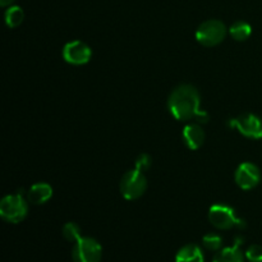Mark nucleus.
Returning <instances> with one entry per match:
<instances>
[{
	"label": "nucleus",
	"instance_id": "obj_2",
	"mask_svg": "<svg viewBox=\"0 0 262 262\" xmlns=\"http://www.w3.org/2000/svg\"><path fill=\"white\" fill-rule=\"evenodd\" d=\"M209 220L217 229H232V228H239L243 229L246 227V222L235 215V211L227 205L216 204L210 207Z\"/></svg>",
	"mask_w": 262,
	"mask_h": 262
},
{
	"label": "nucleus",
	"instance_id": "obj_15",
	"mask_svg": "<svg viewBox=\"0 0 262 262\" xmlns=\"http://www.w3.org/2000/svg\"><path fill=\"white\" fill-rule=\"evenodd\" d=\"M23 18H25V13H23L22 8L17 7V5L8 8L5 12V23L10 28L18 27L23 22Z\"/></svg>",
	"mask_w": 262,
	"mask_h": 262
},
{
	"label": "nucleus",
	"instance_id": "obj_3",
	"mask_svg": "<svg viewBox=\"0 0 262 262\" xmlns=\"http://www.w3.org/2000/svg\"><path fill=\"white\" fill-rule=\"evenodd\" d=\"M27 212V201L20 194H9L0 202V216L7 223L18 224L25 220Z\"/></svg>",
	"mask_w": 262,
	"mask_h": 262
},
{
	"label": "nucleus",
	"instance_id": "obj_7",
	"mask_svg": "<svg viewBox=\"0 0 262 262\" xmlns=\"http://www.w3.org/2000/svg\"><path fill=\"white\" fill-rule=\"evenodd\" d=\"M230 125L238 130L241 135L251 140H261L262 138V120L257 115L245 113L233 119Z\"/></svg>",
	"mask_w": 262,
	"mask_h": 262
},
{
	"label": "nucleus",
	"instance_id": "obj_9",
	"mask_svg": "<svg viewBox=\"0 0 262 262\" xmlns=\"http://www.w3.org/2000/svg\"><path fill=\"white\" fill-rule=\"evenodd\" d=\"M235 183L245 191L255 188L261 181L260 169L252 163H243L235 170Z\"/></svg>",
	"mask_w": 262,
	"mask_h": 262
},
{
	"label": "nucleus",
	"instance_id": "obj_17",
	"mask_svg": "<svg viewBox=\"0 0 262 262\" xmlns=\"http://www.w3.org/2000/svg\"><path fill=\"white\" fill-rule=\"evenodd\" d=\"M204 246L209 251H219L223 246V239L220 235L215 234V233H210L202 238Z\"/></svg>",
	"mask_w": 262,
	"mask_h": 262
},
{
	"label": "nucleus",
	"instance_id": "obj_6",
	"mask_svg": "<svg viewBox=\"0 0 262 262\" xmlns=\"http://www.w3.org/2000/svg\"><path fill=\"white\" fill-rule=\"evenodd\" d=\"M102 256V248L94 238L82 237L74 245L72 257L74 262H100Z\"/></svg>",
	"mask_w": 262,
	"mask_h": 262
},
{
	"label": "nucleus",
	"instance_id": "obj_20",
	"mask_svg": "<svg viewBox=\"0 0 262 262\" xmlns=\"http://www.w3.org/2000/svg\"><path fill=\"white\" fill-rule=\"evenodd\" d=\"M13 2H14V0H0V5H2V7H8V5L12 4Z\"/></svg>",
	"mask_w": 262,
	"mask_h": 262
},
{
	"label": "nucleus",
	"instance_id": "obj_16",
	"mask_svg": "<svg viewBox=\"0 0 262 262\" xmlns=\"http://www.w3.org/2000/svg\"><path fill=\"white\" fill-rule=\"evenodd\" d=\"M63 235L68 242H74L81 239V229L76 223H68L63 228Z\"/></svg>",
	"mask_w": 262,
	"mask_h": 262
},
{
	"label": "nucleus",
	"instance_id": "obj_14",
	"mask_svg": "<svg viewBox=\"0 0 262 262\" xmlns=\"http://www.w3.org/2000/svg\"><path fill=\"white\" fill-rule=\"evenodd\" d=\"M229 33L235 41H246L252 33V28L248 23L239 20V22H235L230 26Z\"/></svg>",
	"mask_w": 262,
	"mask_h": 262
},
{
	"label": "nucleus",
	"instance_id": "obj_11",
	"mask_svg": "<svg viewBox=\"0 0 262 262\" xmlns=\"http://www.w3.org/2000/svg\"><path fill=\"white\" fill-rule=\"evenodd\" d=\"M53 196V188L48 183H36L30 188L27 193L28 201L35 205H42L48 202Z\"/></svg>",
	"mask_w": 262,
	"mask_h": 262
},
{
	"label": "nucleus",
	"instance_id": "obj_12",
	"mask_svg": "<svg viewBox=\"0 0 262 262\" xmlns=\"http://www.w3.org/2000/svg\"><path fill=\"white\" fill-rule=\"evenodd\" d=\"M241 243H242V241H238L233 247H227L220 250L219 252L215 255L212 262H243L245 261L243 253L239 248Z\"/></svg>",
	"mask_w": 262,
	"mask_h": 262
},
{
	"label": "nucleus",
	"instance_id": "obj_18",
	"mask_svg": "<svg viewBox=\"0 0 262 262\" xmlns=\"http://www.w3.org/2000/svg\"><path fill=\"white\" fill-rule=\"evenodd\" d=\"M246 258L248 262H262V246H251L246 252Z\"/></svg>",
	"mask_w": 262,
	"mask_h": 262
},
{
	"label": "nucleus",
	"instance_id": "obj_5",
	"mask_svg": "<svg viewBox=\"0 0 262 262\" xmlns=\"http://www.w3.org/2000/svg\"><path fill=\"white\" fill-rule=\"evenodd\" d=\"M120 193L127 200H137L142 196L147 188V181L142 171L129 170L123 176L120 181Z\"/></svg>",
	"mask_w": 262,
	"mask_h": 262
},
{
	"label": "nucleus",
	"instance_id": "obj_8",
	"mask_svg": "<svg viewBox=\"0 0 262 262\" xmlns=\"http://www.w3.org/2000/svg\"><path fill=\"white\" fill-rule=\"evenodd\" d=\"M92 51L87 43L82 41H71L63 49V58L72 66H83L91 59Z\"/></svg>",
	"mask_w": 262,
	"mask_h": 262
},
{
	"label": "nucleus",
	"instance_id": "obj_4",
	"mask_svg": "<svg viewBox=\"0 0 262 262\" xmlns=\"http://www.w3.org/2000/svg\"><path fill=\"white\" fill-rule=\"evenodd\" d=\"M227 35V28L222 20L209 19L201 23L196 31V40L206 48L219 45Z\"/></svg>",
	"mask_w": 262,
	"mask_h": 262
},
{
	"label": "nucleus",
	"instance_id": "obj_1",
	"mask_svg": "<svg viewBox=\"0 0 262 262\" xmlns=\"http://www.w3.org/2000/svg\"><path fill=\"white\" fill-rule=\"evenodd\" d=\"M201 97L199 91L191 84H181L170 94L168 107L170 114L181 122L196 119L200 123L209 122V114L200 109Z\"/></svg>",
	"mask_w": 262,
	"mask_h": 262
},
{
	"label": "nucleus",
	"instance_id": "obj_13",
	"mask_svg": "<svg viewBox=\"0 0 262 262\" xmlns=\"http://www.w3.org/2000/svg\"><path fill=\"white\" fill-rule=\"evenodd\" d=\"M202 250L196 245H187L178 251L176 262H204Z\"/></svg>",
	"mask_w": 262,
	"mask_h": 262
},
{
	"label": "nucleus",
	"instance_id": "obj_10",
	"mask_svg": "<svg viewBox=\"0 0 262 262\" xmlns=\"http://www.w3.org/2000/svg\"><path fill=\"white\" fill-rule=\"evenodd\" d=\"M182 137H183L184 143H186L189 150H199L205 142L204 129L201 128V125L196 124V123L187 124L183 128Z\"/></svg>",
	"mask_w": 262,
	"mask_h": 262
},
{
	"label": "nucleus",
	"instance_id": "obj_19",
	"mask_svg": "<svg viewBox=\"0 0 262 262\" xmlns=\"http://www.w3.org/2000/svg\"><path fill=\"white\" fill-rule=\"evenodd\" d=\"M151 166V158L147 154H141L136 160V169L140 171H146Z\"/></svg>",
	"mask_w": 262,
	"mask_h": 262
}]
</instances>
